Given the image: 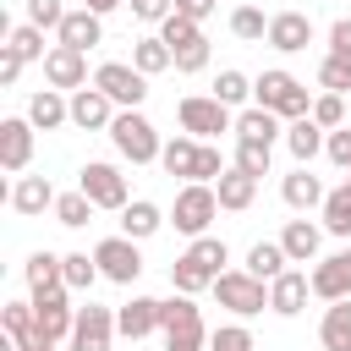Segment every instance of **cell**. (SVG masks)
<instances>
[{"mask_svg":"<svg viewBox=\"0 0 351 351\" xmlns=\"http://www.w3.org/2000/svg\"><path fill=\"white\" fill-rule=\"evenodd\" d=\"M225 263H230V247H225L219 236H197V241L170 263V285H176L181 296H197V291H208V285L225 274Z\"/></svg>","mask_w":351,"mask_h":351,"instance_id":"cell-1","label":"cell"},{"mask_svg":"<svg viewBox=\"0 0 351 351\" xmlns=\"http://www.w3.org/2000/svg\"><path fill=\"white\" fill-rule=\"evenodd\" d=\"M252 104H263V110H274L280 121H302V115H313V99H307V88L291 77V71H263L258 82H252Z\"/></svg>","mask_w":351,"mask_h":351,"instance_id":"cell-2","label":"cell"},{"mask_svg":"<svg viewBox=\"0 0 351 351\" xmlns=\"http://www.w3.org/2000/svg\"><path fill=\"white\" fill-rule=\"evenodd\" d=\"M110 143H115V154L132 159V165H154V159L165 154V143H159V132H154V121H148L143 110H121L115 126H110Z\"/></svg>","mask_w":351,"mask_h":351,"instance_id":"cell-3","label":"cell"},{"mask_svg":"<svg viewBox=\"0 0 351 351\" xmlns=\"http://www.w3.org/2000/svg\"><path fill=\"white\" fill-rule=\"evenodd\" d=\"M159 329H165V351H203V346H208L203 313H197V302L181 296V291L159 307Z\"/></svg>","mask_w":351,"mask_h":351,"instance_id":"cell-4","label":"cell"},{"mask_svg":"<svg viewBox=\"0 0 351 351\" xmlns=\"http://www.w3.org/2000/svg\"><path fill=\"white\" fill-rule=\"evenodd\" d=\"M214 214H219V192L208 186V181H186L181 192H176V208H170V219H176V230L181 236H208V225H214Z\"/></svg>","mask_w":351,"mask_h":351,"instance_id":"cell-5","label":"cell"},{"mask_svg":"<svg viewBox=\"0 0 351 351\" xmlns=\"http://www.w3.org/2000/svg\"><path fill=\"white\" fill-rule=\"evenodd\" d=\"M93 88H99L110 104H121V110H137V104L148 99V77H143L137 66H126V60H104V66L93 71Z\"/></svg>","mask_w":351,"mask_h":351,"instance_id":"cell-6","label":"cell"},{"mask_svg":"<svg viewBox=\"0 0 351 351\" xmlns=\"http://www.w3.org/2000/svg\"><path fill=\"white\" fill-rule=\"evenodd\" d=\"M181 132L186 137H197V143H208V137H219V132H230L236 121H230V104H219L214 93H192V99H181Z\"/></svg>","mask_w":351,"mask_h":351,"instance_id":"cell-7","label":"cell"},{"mask_svg":"<svg viewBox=\"0 0 351 351\" xmlns=\"http://www.w3.org/2000/svg\"><path fill=\"white\" fill-rule=\"evenodd\" d=\"M214 296H219V307H230L236 318H252V313L269 307V285L252 280L247 269H225V274L214 280Z\"/></svg>","mask_w":351,"mask_h":351,"instance_id":"cell-8","label":"cell"},{"mask_svg":"<svg viewBox=\"0 0 351 351\" xmlns=\"http://www.w3.org/2000/svg\"><path fill=\"white\" fill-rule=\"evenodd\" d=\"M77 192H88L93 208H115V214L132 203V197H126V176H121L115 165H104V159H93V165L77 170Z\"/></svg>","mask_w":351,"mask_h":351,"instance_id":"cell-9","label":"cell"},{"mask_svg":"<svg viewBox=\"0 0 351 351\" xmlns=\"http://www.w3.org/2000/svg\"><path fill=\"white\" fill-rule=\"evenodd\" d=\"M93 263H99V274L115 280V285H132V280L143 274V252H137L132 236H104V241L93 247Z\"/></svg>","mask_w":351,"mask_h":351,"instance_id":"cell-10","label":"cell"},{"mask_svg":"<svg viewBox=\"0 0 351 351\" xmlns=\"http://www.w3.org/2000/svg\"><path fill=\"white\" fill-rule=\"evenodd\" d=\"M33 313H38V335H44V340H71V329H77V307L66 302V285H55V291H33Z\"/></svg>","mask_w":351,"mask_h":351,"instance_id":"cell-11","label":"cell"},{"mask_svg":"<svg viewBox=\"0 0 351 351\" xmlns=\"http://www.w3.org/2000/svg\"><path fill=\"white\" fill-rule=\"evenodd\" d=\"M115 335H121V329H115V307H99V302L77 307L71 351H110V340H115Z\"/></svg>","mask_w":351,"mask_h":351,"instance_id":"cell-12","label":"cell"},{"mask_svg":"<svg viewBox=\"0 0 351 351\" xmlns=\"http://www.w3.org/2000/svg\"><path fill=\"white\" fill-rule=\"evenodd\" d=\"M33 121L27 115H5L0 121V165L11 170V176H22L27 165H33Z\"/></svg>","mask_w":351,"mask_h":351,"instance_id":"cell-13","label":"cell"},{"mask_svg":"<svg viewBox=\"0 0 351 351\" xmlns=\"http://www.w3.org/2000/svg\"><path fill=\"white\" fill-rule=\"evenodd\" d=\"M44 82L49 88H88V55L82 49H66V44H55L49 55H44Z\"/></svg>","mask_w":351,"mask_h":351,"instance_id":"cell-14","label":"cell"},{"mask_svg":"<svg viewBox=\"0 0 351 351\" xmlns=\"http://www.w3.org/2000/svg\"><path fill=\"white\" fill-rule=\"evenodd\" d=\"M307 280H313V296H324V302H351V252L318 258V269H313Z\"/></svg>","mask_w":351,"mask_h":351,"instance_id":"cell-15","label":"cell"},{"mask_svg":"<svg viewBox=\"0 0 351 351\" xmlns=\"http://www.w3.org/2000/svg\"><path fill=\"white\" fill-rule=\"evenodd\" d=\"M115 115H121V110H115L99 88H77V93H71V126H82V132H110Z\"/></svg>","mask_w":351,"mask_h":351,"instance_id":"cell-16","label":"cell"},{"mask_svg":"<svg viewBox=\"0 0 351 351\" xmlns=\"http://www.w3.org/2000/svg\"><path fill=\"white\" fill-rule=\"evenodd\" d=\"M269 44H274L280 55L307 49V44H313V16H307V11H280V16H269Z\"/></svg>","mask_w":351,"mask_h":351,"instance_id":"cell-17","label":"cell"},{"mask_svg":"<svg viewBox=\"0 0 351 351\" xmlns=\"http://www.w3.org/2000/svg\"><path fill=\"white\" fill-rule=\"evenodd\" d=\"M159 296H132L126 307H115V329L126 335V340H143V335H154L159 329Z\"/></svg>","mask_w":351,"mask_h":351,"instance_id":"cell-18","label":"cell"},{"mask_svg":"<svg viewBox=\"0 0 351 351\" xmlns=\"http://www.w3.org/2000/svg\"><path fill=\"white\" fill-rule=\"evenodd\" d=\"M307 291H313V280H307V274H296V269H285V274L269 285V313L296 318V313L307 307Z\"/></svg>","mask_w":351,"mask_h":351,"instance_id":"cell-19","label":"cell"},{"mask_svg":"<svg viewBox=\"0 0 351 351\" xmlns=\"http://www.w3.org/2000/svg\"><path fill=\"white\" fill-rule=\"evenodd\" d=\"M99 38H104V16H93L88 5L66 11V22H60V44H66V49H82V55H88Z\"/></svg>","mask_w":351,"mask_h":351,"instance_id":"cell-20","label":"cell"},{"mask_svg":"<svg viewBox=\"0 0 351 351\" xmlns=\"http://www.w3.org/2000/svg\"><path fill=\"white\" fill-rule=\"evenodd\" d=\"M280 197H285V208H324L329 192H324V181H318L307 165H296V170L280 181Z\"/></svg>","mask_w":351,"mask_h":351,"instance_id":"cell-21","label":"cell"},{"mask_svg":"<svg viewBox=\"0 0 351 351\" xmlns=\"http://www.w3.org/2000/svg\"><path fill=\"white\" fill-rule=\"evenodd\" d=\"M236 137H241V143H269V148H274V143L285 137V126H280V115H274V110L252 104V110H241V115H236Z\"/></svg>","mask_w":351,"mask_h":351,"instance_id":"cell-22","label":"cell"},{"mask_svg":"<svg viewBox=\"0 0 351 351\" xmlns=\"http://www.w3.org/2000/svg\"><path fill=\"white\" fill-rule=\"evenodd\" d=\"M318 241H324V225H313V219H291L280 230V247H285L291 263H313L318 258Z\"/></svg>","mask_w":351,"mask_h":351,"instance_id":"cell-23","label":"cell"},{"mask_svg":"<svg viewBox=\"0 0 351 351\" xmlns=\"http://www.w3.org/2000/svg\"><path fill=\"white\" fill-rule=\"evenodd\" d=\"M27 121H33L38 132H55V126L71 121V99H60V88H44V93L27 99Z\"/></svg>","mask_w":351,"mask_h":351,"instance_id":"cell-24","label":"cell"},{"mask_svg":"<svg viewBox=\"0 0 351 351\" xmlns=\"http://www.w3.org/2000/svg\"><path fill=\"white\" fill-rule=\"evenodd\" d=\"M214 192H219V208H230V214H241V208H252V197H258V176H247V170H225L219 181H214Z\"/></svg>","mask_w":351,"mask_h":351,"instance_id":"cell-25","label":"cell"},{"mask_svg":"<svg viewBox=\"0 0 351 351\" xmlns=\"http://www.w3.org/2000/svg\"><path fill=\"white\" fill-rule=\"evenodd\" d=\"M55 197H60V192H55L44 176H22V181L11 186V208H16V214H27V219H33V214H44V208H55Z\"/></svg>","mask_w":351,"mask_h":351,"instance_id":"cell-26","label":"cell"},{"mask_svg":"<svg viewBox=\"0 0 351 351\" xmlns=\"http://www.w3.org/2000/svg\"><path fill=\"white\" fill-rule=\"evenodd\" d=\"M285 263H291V258H285V247H280V241H252V247H247V263H241V269H247L252 280L274 285V280L285 274Z\"/></svg>","mask_w":351,"mask_h":351,"instance_id":"cell-27","label":"cell"},{"mask_svg":"<svg viewBox=\"0 0 351 351\" xmlns=\"http://www.w3.org/2000/svg\"><path fill=\"white\" fill-rule=\"evenodd\" d=\"M324 143H329V132H324L313 115H302V121H291V126H285V148L296 154V165H307L313 154H324Z\"/></svg>","mask_w":351,"mask_h":351,"instance_id":"cell-28","label":"cell"},{"mask_svg":"<svg viewBox=\"0 0 351 351\" xmlns=\"http://www.w3.org/2000/svg\"><path fill=\"white\" fill-rule=\"evenodd\" d=\"M159 225H165V214H159V203H148V197H132V203L121 208V236H132V241H148Z\"/></svg>","mask_w":351,"mask_h":351,"instance_id":"cell-29","label":"cell"},{"mask_svg":"<svg viewBox=\"0 0 351 351\" xmlns=\"http://www.w3.org/2000/svg\"><path fill=\"white\" fill-rule=\"evenodd\" d=\"M159 165H165L170 176H186V181H197V165H203V143H197V137H176V143H165Z\"/></svg>","mask_w":351,"mask_h":351,"instance_id":"cell-30","label":"cell"},{"mask_svg":"<svg viewBox=\"0 0 351 351\" xmlns=\"http://www.w3.org/2000/svg\"><path fill=\"white\" fill-rule=\"evenodd\" d=\"M318 340H324V351H351V302H329Z\"/></svg>","mask_w":351,"mask_h":351,"instance_id":"cell-31","label":"cell"},{"mask_svg":"<svg viewBox=\"0 0 351 351\" xmlns=\"http://www.w3.org/2000/svg\"><path fill=\"white\" fill-rule=\"evenodd\" d=\"M132 66H137L143 77H159V71L176 66V55H170V44L154 33V38H137V44H132Z\"/></svg>","mask_w":351,"mask_h":351,"instance_id":"cell-32","label":"cell"},{"mask_svg":"<svg viewBox=\"0 0 351 351\" xmlns=\"http://www.w3.org/2000/svg\"><path fill=\"white\" fill-rule=\"evenodd\" d=\"M22 274H27V291H55V285H66V274H60V252H33Z\"/></svg>","mask_w":351,"mask_h":351,"instance_id":"cell-33","label":"cell"},{"mask_svg":"<svg viewBox=\"0 0 351 351\" xmlns=\"http://www.w3.org/2000/svg\"><path fill=\"white\" fill-rule=\"evenodd\" d=\"M324 230L340 236V241H351V192H346V186H335V192L324 197Z\"/></svg>","mask_w":351,"mask_h":351,"instance_id":"cell-34","label":"cell"},{"mask_svg":"<svg viewBox=\"0 0 351 351\" xmlns=\"http://www.w3.org/2000/svg\"><path fill=\"white\" fill-rule=\"evenodd\" d=\"M55 219H60L66 230H82V225L93 219V203H88V192H60V197H55Z\"/></svg>","mask_w":351,"mask_h":351,"instance_id":"cell-35","label":"cell"},{"mask_svg":"<svg viewBox=\"0 0 351 351\" xmlns=\"http://www.w3.org/2000/svg\"><path fill=\"white\" fill-rule=\"evenodd\" d=\"M60 274H66V291H88V285L99 280V263H93L88 252H66V258H60Z\"/></svg>","mask_w":351,"mask_h":351,"instance_id":"cell-36","label":"cell"},{"mask_svg":"<svg viewBox=\"0 0 351 351\" xmlns=\"http://www.w3.org/2000/svg\"><path fill=\"white\" fill-rule=\"evenodd\" d=\"M159 38H165V44H170V55H176V49H186V44H197V38H203V27H197V22H186V16H176V11H170V16H165V22H159Z\"/></svg>","mask_w":351,"mask_h":351,"instance_id":"cell-37","label":"cell"},{"mask_svg":"<svg viewBox=\"0 0 351 351\" xmlns=\"http://www.w3.org/2000/svg\"><path fill=\"white\" fill-rule=\"evenodd\" d=\"M5 44H11L22 60H44V55H49V49H44V27H33V22L11 27V33H5Z\"/></svg>","mask_w":351,"mask_h":351,"instance_id":"cell-38","label":"cell"},{"mask_svg":"<svg viewBox=\"0 0 351 351\" xmlns=\"http://www.w3.org/2000/svg\"><path fill=\"white\" fill-rule=\"evenodd\" d=\"M214 99H219V104H247V99H252V82H247L236 66H225V71L214 77Z\"/></svg>","mask_w":351,"mask_h":351,"instance_id":"cell-39","label":"cell"},{"mask_svg":"<svg viewBox=\"0 0 351 351\" xmlns=\"http://www.w3.org/2000/svg\"><path fill=\"white\" fill-rule=\"evenodd\" d=\"M230 33H236V38H269V16H263L258 5H236V11H230Z\"/></svg>","mask_w":351,"mask_h":351,"instance_id":"cell-40","label":"cell"},{"mask_svg":"<svg viewBox=\"0 0 351 351\" xmlns=\"http://www.w3.org/2000/svg\"><path fill=\"white\" fill-rule=\"evenodd\" d=\"M269 154H274L269 143H241V137H236V170H247V176H258V181L269 176Z\"/></svg>","mask_w":351,"mask_h":351,"instance_id":"cell-41","label":"cell"},{"mask_svg":"<svg viewBox=\"0 0 351 351\" xmlns=\"http://www.w3.org/2000/svg\"><path fill=\"white\" fill-rule=\"evenodd\" d=\"M208 351H258V346H252V329L247 324H219L208 335Z\"/></svg>","mask_w":351,"mask_h":351,"instance_id":"cell-42","label":"cell"},{"mask_svg":"<svg viewBox=\"0 0 351 351\" xmlns=\"http://www.w3.org/2000/svg\"><path fill=\"white\" fill-rule=\"evenodd\" d=\"M313 121H318L324 132H340V126H346V99H340V93H318V99H313Z\"/></svg>","mask_w":351,"mask_h":351,"instance_id":"cell-43","label":"cell"},{"mask_svg":"<svg viewBox=\"0 0 351 351\" xmlns=\"http://www.w3.org/2000/svg\"><path fill=\"white\" fill-rule=\"evenodd\" d=\"M318 88H329V93H346V88H351V60H340V55H324V60H318Z\"/></svg>","mask_w":351,"mask_h":351,"instance_id":"cell-44","label":"cell"},{"mask_svg":"<svg viewBox=\"0 0 351 351\" xmlns=\"http://www.w3.org/2000/svg\"><path fill=\"white\" fill-rule=\"evenodd\" d=\"M27 22H33V27H55V33H60L66 5H60V0H27Z\"/></svg>","mask_w":351,"mask_h":351,"instance_id":"cell-45","label":"cell"},{"mask_svg":"<svg viewBox=\"0 0 351 351\" xmlns=\"http://www.w3.org/2000/svg\"><path fill=\"white\" fill-rule=\"evenodd\" d=\"M208 66V38H197V44H186V49H176V71H203Z\"/></svg>","mask_w":351,"mask_h":351,"instance_id":"cell-46","label":"cell"},{"mask_svg":"<svg viewBox=\"0 0 351 351\" xmlns=\"http://www.w3.org/2000/svg\"><path fill=\"white\" fill-rule=\"evenodd\" d=\"M324 154H329V165H340V170H351V126H340V132H329V143H324Z\"/></svg>","mask_w":351,"mask_h":351,"instance_id":"cell-47","label":"cell"},{"mask_svg":"<svg viewBox=\"0 0 351 351\" xmlns=\"http://www.w3.org/2000/svg\"><path fill=\"white\" fill-rule=\"evenodd\" d=\"M176 11V0H132V16L137 22H165Z\"/></svg>","mask_w":351,"mask_h":351,"instance_id":"cell-48","label":"cell"},{"mask_svg":"<svg viewBox=\"0 0 351 351\" xmlns=\"http://www.w3.org/2000/svg\"><path fill=\"white\" fill-rule=\"evenodd\" d=\"M329 55H340V60H351V16H340V22L329 27Z\"/></svg>","mask_w":351,"mask_h":351,"instance_id":"cell-49","label":"cell"},{"mask_svg":"<svg viewBox=\"0 0 351 351\" xmlns=\"http://www.w3.org/2000/svg\"><path fill=\"white\" fill-rule=\"evenodd\" d=\"M214 5H219V0H176V16H186V22L203 27V16H214Z\"/></svg>","mask_w":351,"mask_h":351,"instance_id":"cell-50","label":"cell"},{"mask_svg":"<svg viewBox=\"0 0 351 351\" xmlns=\"http://www.w3.org/2000/svg\"><path fill=\"white\" fill-rule=\"evenodd\" d=\"M22 66H27V60H22V55H16V49H11V44H5V49H0V82H5V88H11V82H16V77H22Z\"/></svg>","mask_w":351,"mask_h":351,"instance_id":"cell-51","label":"cell"},{"mask_svg":"<svg viewBox=\"0 0 351 351\" xmlns=\"http://www.w3.org/2000/svg\"><path fill=\"white\" fill-rule=\"evenodd\" d=\"M93 16H110V11H121V5H132V0H82Z\"/></svg>","mask_w":351,"mask_h":351,"instance_id":"cell-52","label":"cell"},{"mask_svg":"<svg viewBox=\"0 0 351 351\" xmlns=\"http://www.w3.org/2000/svg\"><path fill=\"white\" fill-rule=\"evenodd\" d=\"M346 192H351V176H346Z\"/></svg>","mask_w":351,"mask_h":351,"instance_id":"cell-53","label":"cell"},{"mask_svg":"<svg viewBox=\"0 0 351 351\" xmlns=\"http://www.w3.org/2000/svg\"><path fill=\"white\" fill-rule=\"evenodd\" d=\"M38 351H55V346H38Z\"/></svg>","mask_w":351,"mask_h":351,"instance_id":"cell-54","label":"cell"},{"mask_svg":"<svg viewBox=\"0 0 351 351\" xmlns=\"http://www.w3.org/2000/svg\"><path fill=\"white\" fill-rule=\"evenodd\" d=\"M236 5H252V0H236Z\"/></svg>","mask_w":351,"mask_h":351,"instance_id":"cell-55","label":"cell"},{"mask_svg":"<svg viewBox=\"0 0 351 351\" xmlns=\"http://www.w3.org/2000/svg\"><path fill=\"white\" fill-rule=\"evenodd\" d=\"M346 252H351V241H346Z\"/></svg>","mask_w":351,"mask_h":351,"instance_id":"cell-56","label":"cell"}]
</instances>
